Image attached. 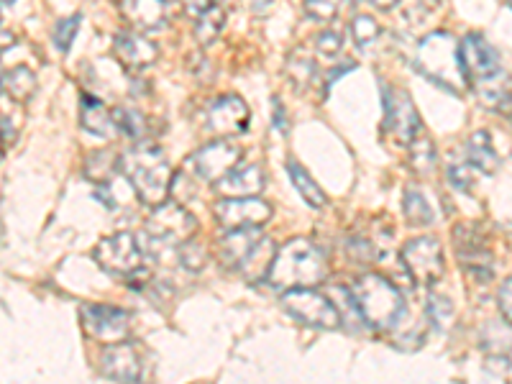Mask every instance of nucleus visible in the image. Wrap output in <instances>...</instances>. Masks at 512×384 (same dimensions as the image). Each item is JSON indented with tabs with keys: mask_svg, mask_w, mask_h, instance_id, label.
<instances>
[{
	"mask_svg": "<svg viewBox=\"0 0 512 384\" xmlns=\"http://www.w3.org/2000/svg\"><path fill=\"white\" fill-rule=\"evenodd\" d=\"M121 172L128 185L134 187L141 203L152 205V208L167 203L175 172H172L167 154L157 144L131 146L121 157Z\"/></svg>",
	"mask_w": 512,
	"mask_h": 384,
	"instance_id": "f257e3e1",
	"label": "nucleus"
},
{
	"mask_svg": "<svg viewBox=\"0 0 512 384\" xmlns=\"http://www.w3.org/2000/svg\"><path fill=\"white\" fill-rule=\"evenodd\" d=\"M415 70L451 95H461L466 88H472L461 62V41L448 31H433L420 39L415 49Z\"/></svg>",
	"mask_w": 512,
	"mask_h": 384,
	"instance_id": "f03ea898",
	"label": "nucleus"
},
{
	"mask_svg": "<svg viewBox=\"0 0 512 384\" xmlns=\"http://www.w3.org/2000/svg\"><path fill=\"white\" fill-rule=\"evenodd\" d=\"M351 300H354V308L359 318L364 320V326L379 333L397 328L400 323H405V315H408L402 292L379 274H364V277L354 280Z\"/></svg>",
	"mask_w": 512,
	"mask_h": 384,
	"instance_id": "7ed1b4c3",
	"label": "nucleus"
},
{
	"mask_svg": "<svg viewBox=\"0 0 512 384\" xmlns=\"http://www.w3.org/2000/svg\"><path fill=\"white\" fill-rule=\"evenodd\" d=\"M326 277V256L308 239H290L285 246H280L267 274L269 285L282 292L297 290V287H315Z\"/></svg>",
	"mask_w": 512,
	"mask_h": 384,
	"instance_id": "20e7f679",
	"label": "nucleus"
},
{
	"mask_svg": "<svg viewBox=\"0 0 512 384\" xmlns=\"http://www.w3.org/2000/svg\"><path fill=\"white\" fill-rule=\"evenodd\" d=\"M384 121H382V131L384 136L392 141L395 146H410L415 139L420 136V113L415 108V103L410 100V95L405 90L397 88H387L384 85Z\"/></svg>",
	"mask_w": 512,
	"mask_h": 384,
	"instance_id": "39448f33",
	"label": "nucleus"
},
{
	"mask_svg": "<svg viewBox=\"0 0 512 384\" xmlns=\"http://www.w3.org/2000/svg\"><path fill=\"white\" fill-rule=\"evenodd\" d=\"M282 308L303 326L320 328V331H333L341 326V313L326 295L315 292L313 287H297L282 295Z\"/></svg>",
	"mask_w": 512,
	"mask_h": 384,
	"instance_id": "423d86ee",
	"label": "nucleus"
},
{
	"mask_svg": "<svg viewBox=\"0 0 512 384\" xmlns=\"http://www.w3.org/2000/svg\"><path fill=\"white\" fill-rule=\"evenodd\" d=\"M195 231H198L195 216L177 203L157 205L152 218L146 221V233L152 244L164 246V249H180L182 244L192 241Z\"/></svg>",
	"mask_w": 512,
	"mask_h": 384,
	"instance_id": "0eeeda50",
	"label": "nucleus"
},
{
	"mask_svg": "<svg viewBox=\"0 0 512 384\" xmlns=\"http://www.w3.org/2000/svg\"><path fill=\"white\" fill-rule=\"evenodd\" d=\"M93 259L100 269L118 277H131L144 267V251L134 233H113L98 241Z\"/></svg>",
	"mask_w": 512,
	"mask_h": 384,
	"instance_id": "6e6552de",
	"label": "nucleus"
},
{
	"mask_svg": "<svg viewBox=\"0 0 512 384\" xmlns=\"http://www.w3.org/2000/svg\"><path fill=\"white\" fill-rule=\"evenodd\" d=\"M461 62H464L466 77H469V85L474 90L487 88V85L505 77L495 47L479 34H466L461 39Z\"/></svg>",
	"mask_w": 512,
	"mask_h": 384,
	"instance_id": "1a4fd4ad",
	"label": "nucleus"
},
{
	"mask_svg": "<svg viewBox=\"0 0 512 384\" xmlns=\"http://www.w3.org/2000/svg\"><path fill=\"white\" fill-rule=\"evenodd\" d=\"M402 267L418 285L431 287L443 277V249L433 236H420L402 246Z\"/></svg>",
	"mask_w": 512,
	"mask_h": 384,
	"instance_id": "9d476101",
	"label": "nucleus"
},
{
	"mask_svg": "<svg viewBox=\"0 0 512 384\" xmlns=\"http://www.w3.org/2000/svg\"><path fill=\"white\" fill-rule=\"evenodd\" d=\"M454 249L456 259L477 282H489L495 274V264H492V251H489L487 241H484L482 231L472 223L454 228Z\"/></svg>",
	"mask_w": 512,
	"mask_h": 384,
	"instance_id": "9b49d317",
	"label": "nucleus"
},
{
	"mask_svg": "<svg viewBox=\"0 0 512 384\" xmlns=\"http://www.w3.org/2000/svg\"><path fill=\"white\" fill-rule=\"evenodd\" d=\"M241 162V149L236 144H231L228 139H218L213 144H205L203 149L190 157V169L192 175L203 182H213L216 185L218 180L233 172Z\"/></svg>",
	"mask_w": 512,
	"mask_h": 384,
	"instance_id": "f8f14e48",
	"label": "nucleus"
},
{
	"mask_svg": "<svg viewBox=\"0 0 512 384\" xmlns=\"http://www.w3.org/2000/svg\"><path fill=\"white\" fill-rule=\"evenodd\" d=\"M213 216L226 231L259 228L272 218V205L262 198H221L213 205Z\"/></svg>",
	"mask_w": 512,
	"mask_h": 384,
	"instance_id": "ddd939ff",
	"label": "nucleus"
},
{
	"mask_svg": "<svg viewBox=\"0 0 512 384\" xmlns=\"http://www.w3.org/2000/svg\"><path fill=\"white\" fill-rule=\"evenodd\" d=\"M82 323L100 344H121L131 331V315L121 308H113V305H82Z\"/></svg>",
	"mask_w": 512,
	"mask_h": 384,
	"instance_id": "4468645a",
	"label": "nucleus"
},
{
	"mask_svg": "<svg viewBox=\"0 0 512 384\" xmlns=\"http://www.w3.org/2000/svg\"><path fill=\"white\" fill-rule=\"evenodd\" d=\"M249 118V105L239 95H221V98L210 103L208 113H205L208 128L216 136H221V139H233V136L246 134Z\"/></svg>",
	"mask_w": 512,
	"mask_h": 384,
	"instance_id": "2eb2a0df",
	"label": "nucleus"
},
{
	"mask_svg": "<svg viewBox=\"0 0 512 384\" xmlns=\"http://www.w3.org/2000/svg\"><path fill=\"white\" fill-rule=\"evenodd\" d=\"M113 52L126 70H144L157 62V44L139 31H121L113 36Z\"/></svg>",
	"mask_w": 512,
	"mask_h": 384,
	"instance_id": "dca6fc26",
	"label": "nucleus"
},
{
	"mask_svg": "<svg viewBox=\"0 0 512 384\" xmlns=\"http://www.w3.org/2000/svg\"><path fill=\"white\" fill-rule=\"evenodd\" d=\"M100 374L105 379H113V382H139L141 359L134 344H128V341L108 344L103 359H100Z\"/></svg>",
	"mask_w": 512,
	"mask_h": 384,
	"instance_id": "f3484780",
	"label": "nucleus"
},
{
	"mask_svg": "<svg viewBox=\"0 0 512 384\" xmlns=\"http://www.w3.org/2000/svg\"><path fill=\"white\" fill-rule=\"evenodd\" d=\"M169 3L172 0H116L118 11L128 24L136 31H146V34H152L167 24Z\"/></svg>",
	"mask_w": 512,
	"mask_h": 384,
	"instance_id": "a211bd4d",
	"label": "nucleus"
},
{
	"mask_svg": "<svg viewBox=\"0 0 512 384\" xmlns=\"http://www.w3.org/2000/svg\"><path fill=\"white\" fill-rule=\"evenodd\" d=\"M267 185L264 169L259 164H249V167H236L228 172L223 180L213 185L218 198H254Z\"/></svg>",
	"mask_w": 512,
	"mask_h": 384,
	"instance_id": "6ab92c4d",
	"label": "nucleus"
},
{
	"mask_svg": "<svg viewBox=\"0 0 512 384\" xmlns=\"http://www.w3.org/2000/svg\"><path fill=\"white\" fill-rule=\"evenodd\" d=\"M80 123L85 131L100 139H113L118 134L116 108H108L100 98L85 93L80 98Z\"/></svg>",
	"mask_w": 512,
	"mask_h": 384,
	"instance_id": "aec40b11",
	"label": "nucleus"
},
{
	"mask_svg": "<svg viewBox=\"0 0 512 384\" xmlns=\"http://www.w3.org/2000/svg\"><path fill=\"white\" fill-rule=\"evenodd\" d=\"M274 256H277V244H274V239H269V236L262 233V236L256 239V244L249 249V254L244 256V262L239 264L236 272H239L246 282L267 280L269 269H272L274 264Z\"/></svg>",
	"mask_w": 512,
	"mask_h": 384,
	"instance_id": "412c9836",
	"label": "nucleus"
},
{
	"mask_svg": "<svg viewBox=\"0 0 512 384\" xmlns=\"http://www.w3.org/2000/svg\"><path fill=\"white\" fill-rule=\"evenodd\" d=\"M262 233L256 231V228H239V231H228L226 236L218 244V256H221V264L228 267L231 272L239 269V264L244 262V256L249 254L251 246L256 244Z\"/></svg>",
	"mask_w": 512,
	"mask_h": 384,
	"instance_id": "4be33fe9",
	"label": "nucleus"
},
{
	"mask_svg": "<svg viewBox=\"0 0 512 384\" xmlns=\"http://www.w3.org/2000/svg\"><path fill=\"white\" fill-rule=\"evenodd\" d=\"M466 162L479 169L482 175H495L500 169V157H497L487 131H477V134L469 136V141H466Z\"/></svg>",
	"mask_w": 512,
	"mask_h": 384,
	"instance_id": "5701e85b",
	"label": "nucleus"
},
{
	"mask_svg": "<svg viewBox=\"0 0 512 384\" xmlns=\"http://www.w3.org/2000/svg\"><path fill=\"white\" fill-rule=\"evenodd\" d=\"M3 93L8 98L18 100V103H26V100L34 98L36 93V72L31 67H13V70H6L3 75Z\"/></svg>",
	"mask_w": 512,
	"mask_h": 384,
	"instance_id": "b1692460",
	"label": "nucleus"
},
{
	"mask_svg": "<svg viewBox=\"0 0 512 384\" xmlns=\"http://www.w3.org/2000/svg\"><path fill=\"white\" fill-rule=\"evenodd\" d=\"M402 213H405V218H408L410 226L425 228L436 221V210H433V205L428 203V198H425L420 190H415V187H408V190H405Z\"/></svg>",
	"mask_w": 512,
	"mask_h": 384,
	"instance_id": "393cba45",
	"label": "nucleus"
},
{
	"mask_svg": "<svg viewBox=\"0 0 512 384\" xmlns=\"http://www.w3.org/2000/svg\"><path fill=\"white\" fill-rule=\"evenodd\" d=\"M287 172H290V180L292 185H295V190L300 192V198H303L310 208H326V192L320 190L318 182H315L300 164L290 162L287 164Z\"/></svg>",
	"mask_w": 512,
	"mask_h": 384,
	"instance_id": "a878e982",
	"label": "nucleus"
},
{
	"mask_svg": "<svg viewBox=\"0 0 512 384\" xmlns=\"http://www.w3.org/2000/svg\"><path fill=\"white\" fill-rule=\"evenodd\" d=\"M116 169H121V157H116L113 152H93L85 162V175L100 187L111 182Z\"/></svg>",
	"mask_w": 512,
	"mask_h": 384,
	"instance_id": "bb28decb",
	"label": "nucleus"
},
{
	"mask_svg": "<svg viewBox=\"0 0 512 384\" xmlns=\"http://www.w3.org/2000/svg\"><path fill=\"white\" fill-rule=\"evenodd\" d=\"M223 24H226V13H223L218 6L210 8L205 16H200L198 21H195L192 36H195V41H198L200 47H210V44L218 39V34H221Z\"/></svg>",
	"mask_w": 512,
	"mask_h": 384,
	"instance_id": "cd10ccee",
	"label": "nucleus"
},
{
	"mask_svg": "<svg viewBox=\"0 0 512 384\" xmlns=\"http://www.w3.org/2000/svg\"><path fill=\"white\" fill-rule=\"evenodd\" d=\"M410 164H413V169L420 172V175L431 172L438 164L436 146H433V141L428 139V136H418V139L410 144Z\"/></svg>",
	"mask_w": 512,
	"mask_h": 384,
	"instance_id": "c85d7f7f",
	"label": "nucleus"
},
{
	"mask_svg": "<svg viewBox=\"0 0 512 384\" xmlns=\"http://www.w3.org/2000/svg\"><path fill=\"white\" fill-rule=\"evenodd\" d=\"M425 315H428V320H431L433 326L446 331V328L451 326V320H454V305H451V300H448L446 295L431 292V295H428V303H425Z\"/></svg>",
	"mask_w": 512,
	"mask_h": 384,
	"instance_id": "c756f323",
	"label": "nucleus"
},
{
	"mask_svg": "<svg viewBox=\"0 0 512 384\" xmlns=\"http://www.w3.org/2000/svg\"><path fill=\"white\" fill-rule=\"evenodd\" d=\"M116 123L118 134L128 136V139L141 141L146 136V121L139 111H131V108H116Z\"/></svg>",
	"mask_w": 512,
	"mask_h": 384,
	"instance_id": "7c9ffc66",
	"label": "nucleus"
},
{
	"mask_svg": "<svg viewBox=\"0 0 512 384\" xmlns=\"http://www.w3.org/2000/svg\"><path fill=\"white\" fill-rule=\"evenodd\" d=\"M351 34H354V39L359 47H369L374 39H379L382 29H379L377 18L367 16V13H359V16L351 21Z\"/></svg>",
	"mask_w": 512,
	"mask_h": 384,
	"instance_id": "2f4dec72",
	"label": "nucleus"
},
{
	"mask_svg": "<svg viewBox=\"0 0 512 384\" xmlns=\"http://www.w3.org/2000/svg\"><path fill=\"white\" fill-rule=\"evenodd\" d=\"M344 3L346 0H305V13H308L310 21L328 24V21H333L338 16Z\"/></svg>",
	"mask_w": 512,
	"mask_h": 384,
	"instance_id": "473e14b6",
	"label": "nucleus"
},
{
	"mask_svg": "<svg viewBox=\"0 0 512 384\" xmlns=\"http://www.w3.org/2000/svg\"><path fill=\"white\" fill-rule=\"evenodd\" d=\"M80 16H72V18H64V21H59L57 26H54V47L59 49L62 54H67L72 49V41H75L77 36V29H80Z\"/></svg>",
	"mask_w": 512,
	"mask_h": 384,
	"instance_id": "72a5a7b5",
	"label": "nucleus"
},
{
	"mask_svg": "<svg viewBox=\"0 0 512 384\" xmlns=\"http://www.w3.org/2000/svg\"><path fill=\"white\" fill-rule=\"evenodd\" d=\"M177 256H180V264L187 269V272H200V269L205 267V249L200 244H195V241H187V244H182L180 249H177Z\"/></svg>",
	"mask_w": 512,
	"mask_h": 384,
	"instance_id": "f704fd0d",
	"label": "nucleus"
},
{
	"mask_svg": "<svg viewBox=\"0 0 512 384\" xmlns=\"http://www.w3.org/2000/svg\"><path fill=\"white\" fill-rule=\"evenodd\" d=\"M484 374L502 382H512V359L502 354H487L484 359Z\"/></svg>",
	"mask_w": 512,
	"mask_h": 384,
	"instance_id": "c9c22d12",
	"label": "nucleus"
},
{
	"mask_svg": "<svg viewBox=\"0 0 512 384\" xmlns=\"http://www.w3.org/2000/svg\"><path fill=\"white\" fill-rule=\"evenodd\" d=\"M315 47H318V52L323 54V57H338V52L344 49V34L333 29L323 31V34H318V39H315Z\"/></svg>",
	"mask_w": 512,
	"mask_h": 384,
	"instance_id": "e433bc0d",
	"label": "nucleus"
},
{
	"mask_svg": "<svg viewBox=\"0 0 512 384\" xmlns=\"http://www.w3.org/2000/svg\"><path fill=\"white\" fill-rule=\"evenodd\" d=\"M448 182H451L459 192H469L472 190L474 177L466 164H448Z\"/></svg>",
	"mask_w": 512,
	"mask_h": 384,
	"instance_id": "4c0bfd02",
	"label": "nucleus"
},
{
	"mask_svg": "<svg viewBox=\"0 0 512 384\" xmlns=\"http://www.w3.org/2000/svg\"><path fill=\"white\" fill-rule=\"evenodd\" d=\"M497 303H500V313L505 318V323L512 326V277L497 292Z\"/></svg>",
	"mask_w": 512,
	"mask_h": 384,
	"instance_id": "58836bf2",
	"label": "nucleus"
},
{
	"mask_svg": "<svg viewBox=\"0 0 512 384\" xmlns=\"http://www.w3.org/2000/svg\"><path fill=\"white\" fill-rule=\"evenodd\" d=\"M216 6H218V0H182V8H185V13L190 18H195V21H198L200 16H205L210 8H216Z\"/></svg>",
	"mask_w": 512,
	"mask_h": 384,
	"instance_id": "ea45409f",
	"label": "nucleus"
},
{
	"mask_svg": "<svg viewBox=\"0 0 512 384\" xmlns=\"http://www.w3.org/2000/svg\"><path fill=\"white\" fill-rule=\"evenodd\" d=\"M272 105H274V126L280 128L282 134H285L287 131V123H285V108H282V103L277 98L272 100Z\"/></svg>",
	"mask_w": 512,
	"mask_h": 384,
	"instance_id": "a19ab883",
	"label": "nucleus"
},
{
	"mask_svg": "<svg viewBox=\"0 0 512 384\" xmlns=\"http://www.w3.org/2000/svg\"><path fill=\"white\" fill-rule=\"evenodd\" d=\"M374 8H379V11H392V8L400 3V0H369Z\"/></svg>",
	"mask_w": 512,
	"mask_h": 384,
	"instance_id": "79ce46f5",
	"label": "nucleus"
},
{
	"mask_svg": "<svg viewBox=\"0 0 512 384\" xmlns=\"http://www.w3.org/2000/svg\"><path fill=\"white\" fill-rule=\"evenodd\" d=\"M13 3H16V0H3V8H11Z\"/></svg>",
	"mask_w": 512,
	"mask_h": 384,
	"instance_id": "37998d69",
	"label": "nucleus"
},
{
	"mask_svg": "<svg viewBox=\"0 0 512 384\" xmlns=\"http://www.w3.org/2000/svg\"><path fill=\"white\" fill-rule=\"evenodd\" d=\"M510 3H512V0H510Z\"/></svg>",
	"mask_w": 512,
	"mask_h": 384,
	"instance_id": "c03bdc74",
	"label": "nucleus"
}]
</instances>
